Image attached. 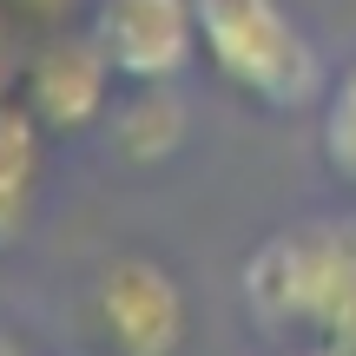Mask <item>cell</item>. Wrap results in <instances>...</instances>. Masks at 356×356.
<instances>
[{
	"instance_id": "6da1fadb",
	"label": "cell",
	"mask_w": 356,
	"mask_h": 356,
	"mask_svg": "<svg viewBox=\"0 0 356 356\" xmlns=\"http://www.w3.org/2000/svg\"><path fill=\"white\" fill-rule=\"evenodd\" d=\"M244 310L277 337H337L356 350V218L284 225L244 257Z\"/></svg>"
},
{
	"instance_id": "ba28073f",
	"label": "cell",
	"mask_w": 356,
	"mask_h": 356,
	"mask_svg": "<svg viewBox=\"0 0 356 356\" xmlns=\"http://www.w3.org/2000/svg\"><path fill=\"white\" fill-rule=\"evenodd\" d=\"M323 159H330V172L356 185V60L343 66V79L330 86V99H323Z\"/></svg>"
},
{
	"instance_id": "5b68a950",
	"label": "cell",
	"mask_w": 356,
	"mask_h": 356,
	"mask_svg": "<svg viewBox=\"0 0 356 356\" xmlns=\"http://www.w3.org/2000/svg\"><path fill=\"white\" fill-rule=\"evenodd\" d=\"M106 92H113V60L99 33H53L26 66V113L40 126H92L106 113Z\"/></svg>"
},
{
	"instance_id": "7a4b0ae2",
	"label": "cell",
	"mask_w": 356,
	"mask_h": 356,
	"mask_svg": "<svg viewBox=\"0 0 356 356\" xmlns=\"http://www.w3.org/2000/svg\"><path fill=\"white\" fill-rule=\"evenodd\" d=\"M198 47L238 92L270 113H297L323 92V60L284 0H191Z\"/></svg>"
},
{
	"instance_id": "8992f818",
	"label": "cell",
	"mask_w": 356,
	"mask_h": 356,
	"mask_svg": "<svg viewBox=\"0 0 356 356\" xmlns=\"http://www.w3.org/2000/svg\"><path fill=\"white\" fill-rule=\"evenodd\" d=\"M33 178H40V119L0 106V244L33 211Z\"/></svg>"
},
{
	"instance_id": "9c48e42d",
	"label": "cell",
	"mask_w": 356,
	"mask_h": 356,
	"mask_svg": "<svg viewBox=\"0 0 356 356\" xmlns=\"http://www.w3.org/2000/svg\"><path fill=\"white\" fill-rule=\"evenodd\" d=\"M277 356H356L350 343H337V337H291Z\"/></svg>"
},
{
	"instance_id": "30bf717a",
	"label": "cell",
	"mask_w": 356,
	"mask_h": 356,
	"mask_svg": "<svg viewBox=\"0 0 356 356\" xmlns=\"http://www.w3.org/2000/svg\"><path fill=\"white\" fill-rule=\"evenodd\" d=\"M0 356H26V350H20V343H13V337H7V330H0Z\"/></svg>"
},
{
	"instance_id": "7c38bea8",
	"label": "cell",
	"mask_w": 356,
	"mask_h": 356,
	"mask_svg": "<svg viewBox=\"0 0 356 356\" xmlns=\"http://www.w3.org/2000/svg\"><path fill=\"white\" fill-rule=\"evenodd\" d=\"M0 40H7V0H0Z\"/></svg>"
},
{
	"instance_id": "277c9868",
	"label": "cell",
	"mask_w": 356,
	"mask_h": 356,
	"mask_svg": "<svg viewBox=\"0 0 356 356\" xmlns=\"http://www.w3.org/2000/svg\"><path fill=\"white\" fill-rule=\"evenodd\" d=\"M99 33L106 60L132 86H165L198 47V7L191 0H99Z\"/></svg>"
},
{
	"instance_id": "3957f363",
	"label": "cell",
	"mask_w": 356,
	"mask_h": 356,
	"mask_svg": "<svg viewBox=\"0 0 356 356\" xmlns=\"http://www.w3.org/2000/svg\"><path fill=\"white\" fill-rule=\"evenodd\" d=\"M92 317L113 356H178L185 343V291L152 257H113L92 284Z\"/></svg>"
},
{
	"instance_id": "8fae6325",
	"label": "cell",
	"mask_w": 356,
	"mask_h": 356,
	"mask_svg": "<svg viewBox=\"0 0 356 356\" xmlns=\"http://www.w3.org/2000/svg\"><path fill=\"white\" fill-rule=\"evenodd\" d=\"M26 7H40V13H53V7H60V0H26Z\"/></svg>"
},
{
	"instance_id": "52a82bcc",
	"label": "cell",
	"mask_w": 356,
	"mask_h": 356,
	"mask_svg": "<svg viewBox=\"0 0 356 356\" xmlns=\"http://www.w3.org/2000/svg\"><path fill=\"white\" fill-rule=\"evenodd\" d=\"M185 132V106L172 99V79L165 86H132V106H126V126H119V145L132 159H165Z\"/></svg>"
}]
</instances>
